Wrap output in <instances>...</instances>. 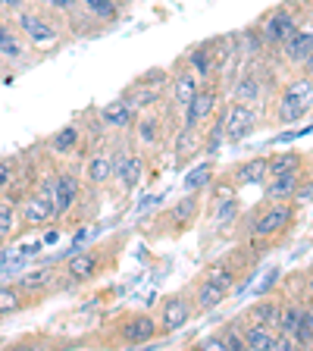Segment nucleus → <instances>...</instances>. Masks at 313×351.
Instances as JSON below:
<instances>
[{
    "label": "nucleus",
    "mask_w": 313,
    "mask_h": 351,
    "mask_svg": "<svg viewBox=\"0 0 313 351\" xmlns=\"http://www.w3.org/2000/svg\"><path fill=\"white\" fill-rule=\"evenodd\" d=\"M135 110H132V104L125 101L123 95L113 97L110 104H103L101 110H97V123H101V129H110V132H129L132 123H135Z\"/></svg>",
    "instance_id": "18"
},
{
    "label": "nucleus",
    "mask_w": 313,
    "mask_h": 351,
    "mask_svg": "<svg viewBox=\"0 0 313 351\" xmlns=\"http://www.w3.org/2000/svg\"><path fill=\"white\" fill-rule=\"evenodd\" d=\"M197 348H204V351H226V342H223V336H219V332H213V336L201 339V342H197Z\"/></svg>",
    "instance_id": "42"
},
{
    "label": "nucleus",
    "mask_w": 313,
    "mask_h": 351,
    "mask_svg": "<svg viewBox=\"0 0 313 351\" xmlns=\"http://www.w3.org/2000/svg\"><path fill=\"white\" fill-rule=\"evenodd\" d=\"M13 25H16V32L25 38V44H29L32 51H38V47H41V51H53V47L63 41V25H60L53 16L41 13V10L29 7V3L13 13Z\"/></svg>",
    "instance_id": "3"
},
{
    "label": "nucleus",
    "mask_w": 313,
    "mask_h": 351,
    "mask_svg": "<svg viewBox=\"0 0 313 351\" xmlns=\"http://www.w3.org/2000/svg\"><path fill=\"white\" fill-rule=\"evenodd\" d=\"M279 279H282V270L276 267V270H270V276H266L260 285H257V292H254V295H257V298H260V295H270V289L279 282Z\"/></svg>",
    "instance_id": "41"
},
{
    "label": "nucleus",
    "mask_w": 313,
    "mask_h": 351,
    "mask_svg": "<svg viewBox=\"0 0 313 351\" xmlns=\"http://www.w3.org/2000/svg\"><path fill=\"white\" fill-rule=\"evenodd\" d=\"M135 82H141V85H147V88H166L169 85V69H147L141 79H135Z\"/></svg>",
    "instance_id": "39"
},
{
    "label": "nucleus",
    "mask_w": 313,
    "mask_h": 351,
    "mask_svg": "<svg viewBox=\"0 0 313 351\" xmlns=\"http://www.w3.org/2000/svg\"><path fill=\"white\" fill-rule=\"evenodd\" d=\"M241 339H245V348H248V351H270L273 348V339H276V329L248 320L245 326H241Z\"/></svg>",
    "instance_id": "27"
},
{
    "label": "nucleus",
    "mask_w": 313,
    "mask_h": 351,
    "mask_svg": "<svg viewBox=\"0 0 313 351\" xmlns=\"http://www.w3.org/2000/svg\"><path fill=\"white\" fill-rule=\"evenodd\" d=\"M301 182H304V173L266 176V182H263V197H266V201H295Z\"/></svg>",
    "instance_id": "21"
},
{
    "label": "nucleus",
    "mask_w": 313,
    "mask_h": 351,
    "mask_svg": "<svg viewBox=\"0 0 313 351\" xmlns=\"http://www.w3.org/2000/svg\"><path fill=\"white\" fill-rule=\"evenodd\" d=\"M38 7H44V10H53V13L66 16V13H73V10L79 7V0H38Z\"/></svg>",
    "instance_id": "40"
},
{
    "label": "nucleus",
    "mask_w": 313,
    "mask_h": 351,
    "mask_svg": "<svg viewBox=\"0 0 313 351\" xmlns=\"http://www.w3.org/2000/svg\"><path fill=\"white\" fill-rule=\"evenodd\" d=\"M103 251L101 248H79L73 254H66V263L60 270V279H66L69 285H79V282H91L103 273L107 261H103Z\"/></svg>",
    "instance_id": "9"
},
{
    "label": "nucleus",
    "mask_w": 313,
    "mask_h": 351,
    "mask_svg": "<svg viewBox=\"0 0 313 351\" xmlns=\"http://www.w3.org/2000/svg\"><path fill=\"white\" fill-rule=\"evenodd\" d=\"M213 160H207V163H201V167H195L188 176L182 179V189L185 191H201V189H207V185L213 182Z\"/></svg>",
    "instance_id": "36"
},
{
    "label": "nucleus",
    "mask_w": 313,
    "mask_h": 351,
    "mask_svg": "<svg viewBox=\"0 0 313 351\" xmlns=\"http://www.w3.org/2000/svg\"><path fill=\"white\" fill-rule=\"evenodd\" d=\"M47 154H51L53 160H69V157H79L85 151V129L79 123H69L63 129H57L51 138L44 141Z\"/></svg>",
    "instance_id": "16"
},
{
    "label": "nucleus",
    "mask_w": 313,
    "mask_h": 351,
    "mask_svg": "<svg viewBox=\"0 0 313 351\" xmlns=\"http://www.w3.org/2000/svg\"><path fill=\"white\" fill-rule=\"evenodd\" d=\"M35 189L44 191V195L53 201L57 219L73 217L75 207H79L82 197H85V182H82V176L75 173V169H57V173H51L44 182H38Z\"/></svg>",
    "instance_id": "4"
},
{
    "label": "nucleus",
    "mask_w": 313,
    "mask_h": 351,
    "mask_svg": "<svg viewBox=\"0 0 313 351\" xmlns=\"http://www.w3.org/2000/svg\"><path fill=\"white\" fill-rule=\"evenodd\" d=\"M279 311H282V301L270 298V295H260V298H257L254 304H251L248 320L263 323V326H273V329H276V323H279Z\"/></svg>",
    "instance_id": "33"
},
{
    "label": "nucleus",
    "mask_w": 313,
    "mask_h": 351,
    "mask_svg": "<svg viewBox=\"0 0 313 351\" xmlns=\"http://www.w3.org/2000/svg\"><path fill=\"white\" fill-rule=\"evenodd\" d=\"M57 276L60 273L53 270V263H38L35 270H22L19 276H16V285H19L29 298L41 301V295L51 292L53 285H57Z\"/></svg>",
    "instance_id": "17"
},
{
    "label": "nucleus",
    "mask_w": 313,
    "mask_h": 351,
    "mask_svg": "<svg viewBox=\"0 0 313 351\" xmlns=\"http://www.w3.org/2000/svg\"><path fill=\"white\" fill-rule=\"evenodd\" d=\"M307 157L301 151H276L266 157V176H279V173H304Z\"/></svg>",
    "instance_id": "26"
},
{
    "label": "nucleus",
    "mask_w": 313,
    "mask_h": 351,
    "mask_svg": "<svg viewBox=\"0 0 313 351\" xmlns=\"http://www.w3.org/2000/svg\"><path fill=\"white\" fill-rule=\"evenodd\" d=\"M147 173V154L135 151L129 145H116L113 147V182L123 191H135L141 185Z\"/></svg>",
    "instance_id": "5"
},
{
    "label": "nucleus",
    "mask_w": 313,
    "mask_h": 351,
    "mask_svg": "<svg viewBox=\"0 0 313 351\" xmlns=\"http://www.w3.org/2000/svg\"><path fill=\"white\" fill-rule=\"evenodd\" d=\"M219 336H223V342H226V351H241V348H245V339H241L238 320L226 323V326L219 329Z\"/></svg>",
    "instance_id": "38"
},
{
    "label": "nucleus",
    "mask_w": 313,
    "mask_h": 351,
    "mask_svg": "<svg viewBox=\"0 0 313 351\" xmlns=\"http://www.w3.org/2000/svg\"><path fill=\"white\" fill-rule=\"evenodd\" d=\"M79 176H82V182H85V189H91V191H101L107 185H113V147L97 141L91 147V154L85 157V163H82Z\"/></svg>",
    "instance_id": "12"
},
{
    "label": "nucleus",
    "mask_w": 313,
    "mask_h": 351,
    "mask_svg": "<svg viewBox=\"0 0 313 351\" xmlns=\"http://www.w3.org/2000/svg\"><path fill=\"white\" fill-rule=\"evenodd\" d=\"M44 245H57V241H60V232H57V229H51V232H47V235H44Z\"/></svg>",
    "instance_id": "46"
},
{
    "label": "nucleus",
    "mask_w": 313,
    "mask_h": 351,
    "mask_svg": "<svg viewBox=\"0 0 313 351\" xmlns=\"http://www.w3.org/2000/svg\"><path fill=\"white\" fill-rule=\"evenodd\" d=\"M19 251H22L25 257H38V254L44 251V241H41V239H35V241H29V245H22Z\"/></svg>",
    "instance_id": "43"
},
{
    "label": "nucleus",
    "mask_w": 313,
    "mask_h": 351,
    "mask_svg": "<svg viewBox=\"0 0 313 351\" xmlns=\"http://www.w3.org/2000/svg\"><path fill=\"white\" fill-rule=\"evenodd\" d=\"M201 85H204V82L197 79L188 66H185V69H179V73H173V75H169V110L182 113Z\"/></svg>",
    "instance_id": "19"
},
{
    "label": "nucleus",
    "mask_w": 313,
    "mask_h": 351,
    "mask_svg": "<svg viewBox=\"0 0 313 351\" xmlns=\"http://www.w3.org/2000/svg\"><path fill=\"white\" fill-rule=\"evenodd\" d=\"M29 304H35V298H29L16 282H0V317L19 314Z\"/></svg>",
    "instance_id": "29"
},
{
    "label": "nucleus",
    "mask_w": 313,
    "mask_h": 351,
    "mask_svg": "<svg viewBox=\"0 0 313 351\" xmlns=\"http://www.w3.org/2000/svg\"><path fill=\"white\" fill-rule=\"evenodd\" d=\"M182 63L188 66V69L201 82L216 79V41H207V44H197V47H191V51L182 57Z\"/></svg>",
    "instance_id": "20"
},
{
    "label": "nucleus",
    "mask_w": 313,
    "mask_h": 351,
    "mask_svg": "<svg viewBox=\"0 0 313 351\" xmlns=\"http://www.w3.org/2000/svg\"><path fill=\"white\" fill-rule=\"evenodd\" d=\"M29 3V0H0V10H7V13H16V10H22Z\"/></svg>",
    "instance_id": "44"
},
{
    "label": "nucleus",
    "mask_w": 313,
    "mask_h": 351,
    "mask_svg": "<svg viewBox=\"0 0 313 351\" xmlns=\"http://www.w3.org/2000/svg\"><path fill=\"white\" fill-rule=\"evenodd\" d=\"M19 207V232H32V229H44L57 223V210H53V201L44 191L32 189L16 201Z\"/></svg>",
    "instance_id": "8"
},
{
    "label": "nucleus",
    "mask_w": 313,
    "mask_h": 351,
    "mask_svg": "<svg viewBox=\"0 0 313 351\" xmlns=\"http://www.w3.org/2000/svg\"><path fill=\"white\" fill-rule=\"evenodd\" d=\"M29 44H25V38L16 32V25H10V22L0 19V57L10 60V63H22V60L29 57Z\"/></svg>",
    "instance_id": "23"
},
{
    "label": "nucleus",
    "mask_w": 313,
    "mask_h": 351,
    "mask_svg": "<svg viewBox=\"0 0 313 351\" xmlns=\"http://www.w3.org/2000/svg\"><path fill=\"white\" fill-rule=\"evenodd\" d=\"M257 29H260L266 47H270V51H279V47L301 29V19H298V13H295V7L282 3V7L270 10V13L263 16V19L257 22Z\"/></svg>",
    "instance_id": "7"
},
{
    "label": "nucleus",
    "mask_w": 313,
    "mask_h": 351,
    "mask_svg": "<svg viewBox=\"0 0 313 351\" xmlns=\"http://www.w3.org/2000/svg\"><path fill=\"white\" fill-rule=\"evenodd\" d=\"M19 179V160L16 157H0V195H7Z\"/></svg>",
    "instance_id": "37"
},
{
    "label": "nucleus",
    "mask_w": 313,
    "mask_h": 351,
    "mask_svg": "<svg viewBox=\"0 0 313 351\" xmlns=\"http://www.w3.org/2000/svg\"><path fill=\"white\" fill-rule=\"evenodd\" d=\"M301 73H304V75H310V79H313V53L304 60V63H301Z\"/></svg>",
    "instance_id": "45"
},
{
    "label": "nucleus",
    "mask_w": 313,
    "mask_h": 351,
    "mask_svg": "<svg viewBox=\"0 0 313 351\" xmlns=\"http://www.w3.org/2000/svg\"><path fill=\"white\" fill-rule=\"evenodd\" d=\"M116 336L123 345H147L160 336V323L147 311H135V314H125L116 323Z\"/></svg>",
    "instance_id": "14"
},
{
    "label": "nucleus",
    "mask_w": 313,
    "mask_h": 351,
    "mask_svg": "<svg viewBox=\"0 0 313 351\" xmlns=\"http://www.w3.org/2000/svg\"><path fill=\"white\" fill-rule=\"evenodd\" d=\"M197 219H201V195L197 191H185V197H179L157 223H163V229L169 235H182L195 226Z\"/></svg>",
    "instance_id": "13"
},
{
    "label": "nucleus",
    "mask_w": 313,
    "mask_h": 351,
    "mask_svg": "<svg viewBox=\"0 0 313 351\" xmlns=\"http://www.w3.org/2000/svg\"><path fill=\"white\" fill-rule=\"evenodd\" d=\"M310 289H313V279H310Z\"/></svg>",
    "instance_id": "48"
},
{
    "label": "nucleus",
    "mask_w": 313,
    "mask_h": 351,
    "mask_svg": "<svg viewBox=\"0 0 313 351\" xmlns=\"http://www.w3.org/2000/svg\"><path fill=\"white\" fill-rule=\"evenodd\" d=\"M295 219H298V210H295V201H266V204L257 207V213L251 217L248 232L251 239H260L266 245L285 239V235L295 229Z\"/></svg>",
    "instance_id": "2"
},
{
    "label": "nucleus",
    "mask_w": 313,
    "mask_h": 351,
    "mask_svg": "<svg viewBox=\"0 0 313 351\" xmlns=\"http://www.w3.org/2000/svg\"><path fill=\"white\" fill-rule=\"evenodd\" d=\"M238 213H241V201L238 195H219L216 204H213V229H229L232 223H238Z\"/></svg>",
    "instance_id": "28"
},
{
    "label": "nucleus",
    "mask_w": 313,
    "mask_h": 351,
    "mask_svg": "<svg viewBox=\"0 0 313 351\" xmlns=\"http://www.w3.org/2000/svg\"><path fill=\"white\" fill-rule=\"evenodd\" d=\"M195 301H191V295L179 292V295H169V298H163L160 304V317H157V323H160V332L163 336H169V332H179L182 326H188L191 320H195Z\"/></svg>",
    "instance_id": "15"
},
{
    "label": "nucleus",
    "mask_w": 313,
    "mask_h": 351,
    "mask_svg": "<svg viewBox=\"0 0 313 351\" xmlns=\"http://www.w3.org/2000/svg\"><path fill=\"white\" fill-rule=\"evenodd\" d=\"M19 239V207L13 197H0V245Z\"/></svg>",
    "instance_id": "30"
},
{
    "label": "nucleus",
    "mask_w": 313,
    "mask_h": 351,
    "mask_svg": "<svg viewBox=\"0 0 313 351\" xmlns=\"http://www.w3.org/2000/svg\"><path fill=\"white\" fill-rule=\"evenodd\" d=\"M307 25L313 29V3H310V10H307Z\"/></svg>",
    "instance_id": "47"
},
{
    "label": "nucleus",
    "mask_w": 313,
    "mask_h": 351,
    "mask_svg": "<svg viewBox=\"0 0 313 351\" xmlns=\"http://www.w3.org/2000/svg\"><path fill=\"white\" fill-rule=\"evenodd\" d=\"M276 53L288 66H298V69H301V63H304V60L313 53V29H298L292 38H288V41L282 44V47H279Z\"/></svg>",
    "instance_id": "22"
},
{
    "label": "nucleus",
    "mask_w": 313,
    "mask_h": 351,
    "mask_svg": "<svg viewBox=\"0 0 313 351\" xmlns=\"http://www.w3.org/2000/svg\"><path fill=\"white\" fill-rule=\"evenodd\" d=\"M204 279H210L213 285H219L229 295L235 289V282H238V267L232 261H213V263H207Z\"/></svg>",
    "instance_id": "32"
},
{
    "label": "nucleus",
    "mask_w": 313,
    "mask_h": 351,
    "mask_svg": "<svg viewBox=\"0 0 313 351\" xmlns=\"http://www.w3.org/2000/svg\"><path fill=\"white\" fill-rule=\"evenodd\" d=\"M232 189H245V185H263L266 182V157H251L241 167L232 169Z\"/></svg>",
    "instance_id": "24"
},
{
    "label": "nucleus",
    "mask_w": 313,
    "mask_h": 351,
    "mask_svg": "<svg viewBox=\"0 0 313 351\" xmlns=\"http://www.w3.org/2000/svg\"><path fill=\"white\" fill-rule=\"evenodd\" d=\"M79 10H85L88 16L95 22H116L123 16V7H119L116 0H79Z\"/></svg>",
    "instance_id": "34"
},
{
    "label": "nucleus",
    "mask_w": 313,
    "mask_h": 351,
    "mask_svg": "<svg viewBox=\"0 0 313 351\" xmlns=\"http://www.w3.org/2000/svg\"><path fill=\"white\" fill-rule=\"evenodd\" d=\"M313 113V79L310 75H295L288 82H279L273 91V123L295 125Z\"/></svg>",
    "instance_id": "1"
},
{
    "label": "nucleus",
    "mask_w": 313,
    "mask_h": 351,
    "mask_svg": "<svg viewBox=\"0 0 313 351\" xmlns=\"http://www.w3.org/2000/svg\"><path fill=\"white\" fill-rule=\"evenodd\" d=\"M129 132L135 135V145H141V151H145V154H151V151H157V147L169 145V138H173V135H169V125H166V117H163L160 107L138 113Z\"/></svg>",
    "instance_id": "6"
},
{
    "label": "nucleus",
    "mask_w": 313,
    "mask_h": 351,
    "mask_svg": "<svg viewBox=\"0 0 313 351\" xmlns=\"http://www.w3.org/2000/svg\"><path fill=\"white\" fill-rule=\"evenodd\" d=\"M169 147L175 151V160L182 163L185 157H195L197 147H201V132L197 129H188V125H179L169 138Z\"/></svg>",
    "instance_id": "31"
},
{
    "label": "nucleus",
    "mask_w": 313,
    "mask_h": 351,
    "mask_svg": "<svg viewBox=\"0 0 313 351\" xmlns=\"http://www.w3.org/2000/svg\"><path fill=\"white\" fill-rule=\"evenodd\" d=\"M191 301H195V311L197 314H204V311H213V307H219L223 301H226V292L219 289V285H213L210 279H197L195 289H191Z\"/></svg>",
    "instance_id": "25"
},
{
    "label": "nucleus",
    "mask_w": 313,
    "mask_h": 351,
    "mask_svg": "<svg viewBox=\"0 0 313 351\" xmlns=\"http://www.w3.org/2000/svg\"><path fill=\"white\" fill-rule=\"evenodd\" d=\"M223 129H226V141L238 145L248 135H254L260 129V110L254 104H241V101H229L223 107Z\"/></svg>",
    "instance_id": "10"
},
{
    "label": "nucleus",
    "mask_w": 313,
    "mask_h": 351,
    "mask_svg": "<svg viewBox=\"0 0 313 351\" xmlns=\"http://www.w3.org/2000/svg\"><path fill=\"white\" fill-rule=\"evenodd\" d=\"M219 101H223V97H219V82L216 79L204 82V85L195 91V97L188 101V107L182 110V125L201 132L213 119V113L219 110Z\"/></svg>",
    "instance_id": "11"
},
{
    "label": "nucleus",
    "mask_w": 313,
    "mask_h": 351,
    "mask_svg": "<svg viewBox=\"0 0 313 351\" xmlns=\"http://www.w3.org/2000/svg\"><path fill=\"white\" fill-rule=\"evenodd\" d=\"M301 314H304V304H301V301H288V304H282L276 329L295 339V332H298V326H301Z\"/></svg>",
    "instance_id": "35"
}]
</instances>
